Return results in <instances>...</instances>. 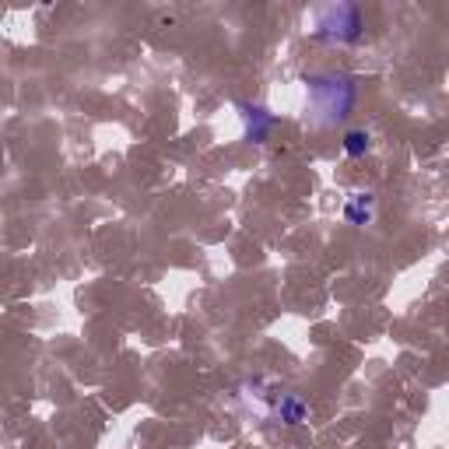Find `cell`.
<instances>
[{"mask_svg": "<svg viewBox=\"0 0 449 449\" xmlns=\"http://www.w3.org/2000/svg\"><path fill=\"white\" fill-rule=\"evenodd\" d=\"M348 88H355L348 78H309V102H316L313 105L316 112H327L323 123H334V119H341L348 112L355 95L351 98H337V91H348Z\"/></svg>", "mask_w": 449, "mask_h": 449, "instance_id": "1", "label": "cell"}, {"mask_svg": "<svg viewBox=\"0 0 449 449\" xmlns=\"http://www.w3.org/2000/svg\"><path fill=\"white\" fill-rule=\"evenodd\" d=\"M316 28H320V35L323 39H337V42H355L361 35V18L355 7H348V4H337V7H327V11H320V18H316Z\"/></svg>", "mask_w": 449, "mask_h": 449, "instance_id": "2", "label": "cell"}, {"mask_svg": "<svg viewBox=\"0 0 449 449\" xmlns=\"http://www.w3.org/2000/svg\"><path fill=\"white\" fill-rule=\"evenodd\" d=\"M344 151H348L351 158L365 155V151H368V134H365V130H351V134L344 137Z\"/></svg>", "mask_w": 449, "mask_h": 449, "instance_id": "3", "label": "cell"}, {"mask_svg": "<svg viewBox=\"0 0 449 449\" xmlns=\"http://www.w3.org/2000/svg\"><path fill=\"white\" fill-rule=\"evenodd\" d=\"M348 218H351V221H365V218H368V204L361 207V200H351V207H348Z\"/></svg>", "mask_w": 449, "mask_h": 449, "instance_id": "4", "label": "cell"}]
</instances>
